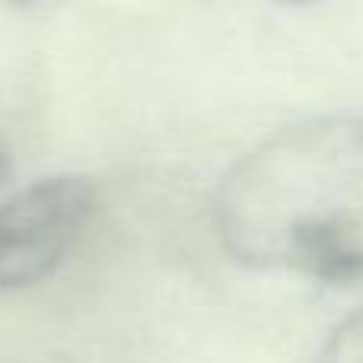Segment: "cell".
<instances>
[{"label": "cell", "instance_id": "6da1fadb", "mask_svg": "<svg viewBox=\"0 0 363 363\" xmlns=\"http://www.w3.org/2000/svg\"><path fill=\"white\" fill-rule=\"evenodd\" d=\"M239 264L319 284L363 277V118L315 115L274 131L223 176L213 204Z\"/></svg>", "mask_w": 363, "mask_h": 363}, {"label": "cell", "instance_id": "7a4b0ae2", "mask_svg": "<svg viewBox=\"0 0 363 363\" xmlns=\"http://www.w3.org/2000/svg\"><path fill=\"white\" fill-rule=\"evenodd\" d=\"M96 211V185L83 176L38 179L0 201V290L45 281L67 258Z\"/></svg>", "mask_w": 363, "mask_h": 363}, {"label": "cell", "instance_id": "3957f363", "mask_svg": "<svg viewBox=\"0 0 363 363\" xmlns=\"http://www.w3.org/2000/svg\"><path fill=\"white\" fill-rule=\"evenodd\" d=\"M315 363H363V309L347 315L322 345Z\"/></svg>", "mask_w": 363, "mask_h": 363}, {"label": "cell", "instance_id": "277c9868", "mask_svg": "<svg viewBox=\"0 0 363 363\" xmlns=\"http://www.w3.org/2000/svg\"><path fill=\"white\" fill-rule=\"evenodd\" d=\"M6 176H10V157H6V150L0 147V185L6 182Z\"/></svg>", "mask_w": 363, "mask_h": 363}, {"label": "cell", "instance_id": "5b68a950", "mask_svg": "<svg viewBox=\"0 0 363 363\" xmlns=\"http://www.w3.org/2000/svg\"><path fill=\"white\" fill-rule=\"evenodd\" d=\"M284 6H309V4H319V0H277Z\"/></svg>", "mask_w": 363, "mask_h": 363}]
</instances>
